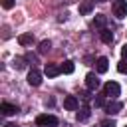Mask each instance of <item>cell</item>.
<instances>
[{
    "mask_svg": "<svg viewBox=\"0 0 127 127\" xmlns=\"http://www.w3.org/2000/svg\"><path fill=\"white\" fill-rule=\"evenodd\" d=\"M64 107H65L67 111H75V109L79 107L77 97H75V95H65V99H64Z\"/></svg>",
    "mask_w": 127,
    "mask_h": 127,
    "instance_id": "obj_4",
    "label": "cell"
},
{
    "mask_svg": "<svg viewBox=\"0 0 127 127\" xmlns=\"http://www.w3.org/2000/svg\"><path fill=\"white\" fill-rule=\"evenodd\" d=\"M121 56H123V60H127V46L121 48Z\"/></svg>",
    "mask_w": 127,
    "mask_h": 127,
    "instance_id": "obj_23",
    "label": "cell"
},
{
    "mask_svg": "<svg viewBox=\"0 0 127 127\" xmlns=\"http://www.w3.org/2000/svg\"><path fill=\"white\" fill-rule=\"evenodd\" d=\"M117 69H119V73H127V60H121L117 64Z\"/></svg>",
    "mask_w": 127,
    "mask_h": 127,
    "instance_id": "obj_18",
    "label": "cell"
},
{
    "mask_svg": "<svg viewBox=\"0 0 127 127\" xmlns=\"http://www.w3.org/2000/svg\"><path fill=\"white\" fill-rule=\"evenodd\" d=\"M121 109H123V103H121V101H111V103L105 105V113H107V115H115V113H119Z\"/></svg>",
    "mask_w": 127,
    "mask_h": 127,
    "instance_id": "obj_6",
    "label": "cell"
},
{
    "mask_svg": "<svg viewBox=\"0 0 127 127\" xmlns=\"http://www.w3.org/2000/svg\"><path fill=\"white\" fill-rule=\"evenodd\" d=\"M18 42H20L22 46H28V44L34 42V36H32V34H22V36L18 38Z\"/></svg>",
    "mask_w": 127,
    "mask_h": 127,
    "instance_id": "obj_13",
    "label": "cell"
},
{
    "mask_svg": "<svg viewBox=\"0 0 127 127\" xmlns=\"http://www.w3.org/2000/svg\"><path fill=\"white\" fill-rule=\"evenodd\" d=\"M46 75L48 77H56V75H60L62 73V65H56V64H46Z\"/></svg>",
    "mask_w": 127,
    "mask_h": 127,
    "instance_id": "obj_7",
    "label": "cell"
},
{
    "mask_svg": "<svg viewBox=\"0 0 127 127\" xmlns=\"http://www.w3.org/2000/svg\"><path fill=\"white\" fill-rule=\"evenodd\" d=\"M36 123L42 125V127H48V125H50V127H56V125H58V117H56V115H48V113H46V115H38V117H36Z\"/></svg>",
    "mask_w": 127,
    "mask_h": 127,
    "instance_id": "obj_2",
    "label": "cell"
},
{
    "mask_svg": "<svg viewBox=\"0 0 127 127\" xmlns=\"http://www.w3.org/2000/svg\"><path fill=\"white\" fill-rule=\"evenodd\" d=\"M101 40H103L105 44H111V40H113V34H111L109 30H105V28H101Z\"/></svg>",
    "mask_w": 127,
    "mask_h": 127,
    "instance_id": "obj_15",
    "label": "cell"
},
{
    "mask_svg": "<svg viewBox=\"0 0 127 127\" xmlns=\"http://www.w3.org/2000/svg\"><path fill=\"white\" fill-rule=\"evenodd\" d=\"M85 85H87V89H97L99 87V79H97V75L95 73H87L85 75Z\"/></svg>",
    "mask_w": 127,
    "mask_h": 127,
    "instance_id": "obj_8",
    "label": "cell"
},
{
    "mask_svg": "<svg viewBox=\"0 0 127 127\" xmlns=\"http://www.w3.org/2000/svg\"><path fill=\"white\" fill-rule=\"evenodd\" d=\"M103 103H105V101H103V95L95 97V105H97V107H103Z\"/></svg>",
    "mask_w": 127,
    "mask_h": 127,
    "instance_id": "obj_21",
    "label": "cell"
},
{
    "mask_svg": "<svg viewBox=\"0 0 127 127\" xmlns=\"http://www.w3.org/2000/svg\"><path fill=\"white\" fill-rule=\"evenodd\" d=\"M101 127H115V121H113V119H111V121L107 119V121H103V123H101Z\"/></svg>",
    "mask_w": 127,
    "mask_h": 127,
    "instance_id": "obj_22",
    "label": "cell"
},
{
    "mask_svg": "<svg viewBox=\"0 0 127 127\" xmlns=\"http://www.w3.org/2000/svg\"><path fill=\"white\" fill-rule=\"evenodd\" d=\"M119 93H121V87H119V83H117V81H107V83L103 85V95H105V97L115 99Z\"/></svg>",
    "mask_w": 127,
    "mask_h": 127,
    "instance_id": "obj_1",
    "label": "cell"
},
{
    "mask_svg": "<svg viewBox=\"0 0 127 127\" xmlns=\"http://www.w3.org/2000/svg\"><path fill=\"white\" fill-rule=\"evenodd\" d=\"M73 69H75L73 62H64L62 64V73H73Z\"/></svg>",
    "mask_w": 127,
    "mask_h": 127,
    "instance_id": "obj_14",
    "label": "cell"
},
{
    "mask_svg": "<svg viewBox=\"0 0 127 127\" xmlns=\"http://www.w3.org/2000/svg\"><path fill=\"white\" fill-rule=\"evenodd\" d=\"M28 83L34 85V87H38V85L42 83V73H40L38 69H30V73H28Z\"/></svg>",
    "mask_w": 127,
    "mask_h": 127,
    "instance_id": "obj_5",
    "label": "cell"
},
{
    "mask_svg": "<svg viewBox=\"0 0 127 127\" xmlns=\"http://www.w3.org/2000/svg\"><path fill=\"white\" fill-rule=\"evenodd\" d=\"M113 14L117 18H125L127 16V0H115L113 2Z\"/></svg>",
    "mask_w": 127,
    "mask_h": 127,
    "instance_id": "obj_3",
    "label": "cell"
},
{
    "mask_svg": "<svg viewBox=\"0 0 127 127\" xmlns=\"http://www.w3.org/2000/svg\"><path fill=\"white\" fill-rule=\"evenodd\" d=\"M89 115H91V111H89V107L85 105V107H81V109H79V113H77V121H85Z\"/></svg>",
    "mask_w": 127,
    "mask_h": 127,
    "instance_id": "obj_12",
    "label": "cell"
},
{
    "mask_svg": "<svg viewBox=\"0 0 127 127\" xmlns=\"http://www.w3.org/2000/svg\"><path fill=\"white\" fill-rule=\"evenodd\" d=\"M50 48H52V42H50V40H44V42L40 44V54H46V52H50Z\"/></svg>",
    "mask_w": 127,
    "mask_h": 127,
    "instance_id": "obj_17",
    "label": "cell"
},
{
    "mask_svg": "<svg viewBox=\"0 0 127 127\" xmlns=\"http://www.w3.org/2000/svg\"><path fill=\"white\" fill-rule=\"evenodd\" d=\"M109 67V60L107 58H99L97 60V73H105Z\"/></svg>",
    "mask_w": 127,
    "mask_h": 127,
    "instance_id": "obj_10",
    "label": "cell"
},
{
    "mask_svg": "<svg viewBox=\"0 0 127 127\" xmlns=\"http://www.w3.org/2000/svg\"><path fill=\"white\" fill-rule=\"evenodd\" d=\"M0 111H2V115H14V113H18V107L16 105H12V103H2L0 105Z\"/></svg>",
    "mask_w": 127,
    "mask_h": 127,
    "instance_id": "obj_9",
    "label": "cell"
},
{
    "mask_svg": "<svg viewBox=\"0 0 127 127\" xmlns=\"http://www.w3.org/2000/svg\"><path fill=\"white\" fill-rule=\"evenodd\" d=\"M4 127H18V125H16V123H6Z\"/></svg>",
    "mask_w": 127,
    "mask_h": 127,
    "instance_id": "obj_24",
    "label": "cell"
},
{
    "mask_svg": "<svg viewBox=\"0 0 127 127\" xmlns=\"http://www.w3.org/2000/svg\"><path fill=\"white\" fill-rule=\"evenodd\" d=\"M91 8H93V2L85 0V2H81V4H79V14H89V12H91Z\"/></svg>",
    "mask_w": 127,
    "mask_h": 127,
    "instance_id": "obj_11",
    "label": "cell"
},
{
    "mask_svg": "<svg viewBox=\"0 0 127 127\" xmlns=\"http://www.w3.org/2000/svg\"><path fill=\"white\" fill-rule=\"evenodd\" d=\"M105 22H107V18H105L103 14H97V16H95V20H93V24H95L97 28H103V26H105Z\"/></svg>",
    "mask_w": 127,
    "mask_h": 127,
    "instance_id": "obj_16",
    "label": "cell"
},
{
    "mask_svg": "<svg viewBox=\"0 0 127 127\" xmlns=\"http://www.w3.org/2000/svg\"><path fill=\"white\" fill-rule=\"evenodd\" d=\"M24 65H26V64H24L22 58H16V60H14V67H16V69H24Z\"/></svg>",
    "mask_w": 127,
    "mask_h": 127,
    "instance_id": "obj_19",
    "label": "cell"
},
{
    "mask_svg": "<svg viewBox=\"0 0 127 127\" xmlns=\"http://www.w3.org/2000/svg\"><path fill=\"white\" fill-rule=\"evenodd\" d=\"M2 6H4L6 10H10V8L14 6V0H2Z\"/></svg>",
    "mask_w": 127,
    "mask_h": 127,
    "instance_id": "obj_20",
    "label": "cell"
}]
</instances>
